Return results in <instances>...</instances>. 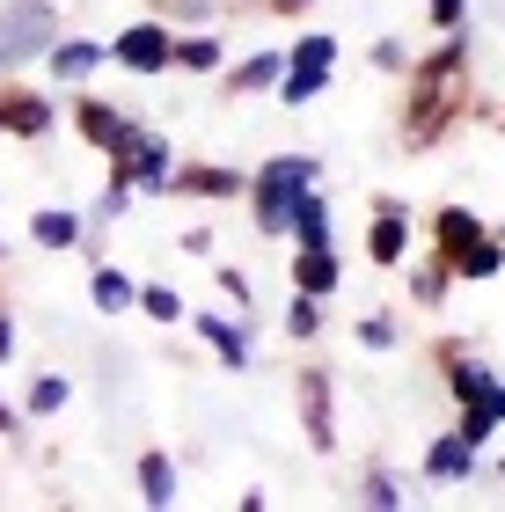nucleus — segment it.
<instances>
[{"label": "nucleus", "instance_id": "9", "mask_svg": "<svg viewBox=\"0 0 505 512\" xmlns=\"http://www.w3.org/2000/svg\"><path fill=\"white\" fill-rule=\"evenodd\" d=\"M169 198H249V176L220 169V161H183L169 169Z\"/></svg>", "mask_w": 505, "mask_h": 512}, {"label": "nucleus", "instance_id": "28", "mask_svg": "<svg viewBox=\"0 0 505 512\" xmlns=\"http://www.w3.org/2000/svg\"><path fill=\"white\" fill-rule=\"evenodd\" d=\"M132 198H140V183L110 176L103 191H96V205H88V227H110V220H125V213H132Z\"/></svg>", "mask_w": 505, "mask_h": 512}, {"label": "nucleus", "instance_id": "40", "mask_svg": "<svg viewBox=\"0 0 505 512\" xmlns=\"http://www.w3.org/2000/svg\"><path fill=\"white\" fill-rule=\"evenodd\" d=\"M15 352H22V344H15V315H8V308H0V366H8Z\"/></svg>", "mask_w": 505, "mask_h": 512}, {"label": "nucleus", "instance_id": "21", "mask_svg": "<svg viewBox=\"0 0 505 512\" xmlns=\"http://www.w3.org/2000/svg\"><path fill=\"white\" fill-rule=\"evenodd\" d=\"M220 66H227L220 30H176V74H220Z\"/></svg>", "mask_w": 505, "mask_h": 512}, {"label": "nucleus", "instance_id": "8", "mask_svg": "<svg viewBox=\"0 0 505 512\" xmlns=\"http://www.w3.org/2000/svg\"><path fill=\"white\" fill-rule=\"evenodd\" d=\"M191 330H198V344H205V352H213V359L227 366V374H249L257 344H249V322H242V315L227 322V315H213V308H205V315H191Z\"/></svg>", "mask_w": 505, "mask_h": 512}, {"label": "nucleus", "instance_id": "10", "mask_svg": "<svg viewBox=\"0 0 505 512\" xmlns=\"http://www.w3.org/2000/svg\"><path fill=\"white\" fill-rule=\"evenodd\" d=\"M66 118H74V132H81L96 154H110V147H118V139L132 132L125 103H103V96H74V103H66Z\"/></svg>", "mask_w": 505, "mask_h": 512}, {"label": "nucleus", "instance_id": "26", "mask_svg": "<svg viewBox=\"0 0 505 512\" xmlns=\"http://www.w3.org/2000/svg\"><path fill=\"white\" fill-rule=\"evenodd\" d=\"M66 403H74V381L66 374H37L30 395H22V417H59Z\"/></svg>", "mask_w": 505, "mask_h": 512}, {"label": "nucleus", "instance_id": "27", "mask_svg": "<svg viewBox=\"0 0 505 512\" xmlns=\"http://www.w3.org/2000/svg\"><path fill=\"white\" fill-rule=\"evenodd\" d=\"M454 271H462V286H484V278H498V271H505V235L491 227V235L476 242V249H469V256H462Z\"/></svg>", "mask_w": 505, "mask_h": 512}, {"label": "nucleus", "instance_id": "34", "mask_svg": "<svg viewBox=\"0 0 505 512\" xmlns=\"http://www.w3.org/2000/svg\"><path fill=\"white\" fill-rule=\"evenodd\" d=\"M359 498H366V505H381V512H396V505H403V483L388 476L381 461H366V469H359Z\"/></svg>", "mask_w": 505, "mask_h": 512}, {"label": "nucleus", "instance_id": "2", "mask_svg": "<svg viewBox=\"0 0 505 512\" xmlns=\"http://www.w3.org/2000/svg\"><path fill=\"white\" fill-rule=\"evenodd\" d=\"M169 169H176V161H169V139L132 118V132L110 147V176L140 183V198H169Z\"/></svg>", "mask_w": 505, "mask_h": 512}, {"label": "nucleus", "instance_id": "46", "mask_svg": "<svg viewBox=\"0 0 505 512\" xmlns=\"http://www.w3.org/2000/svg\"><path fill=\"white\" fill-rule=\"evenodd\" d=\"M0 256H8V242H0Z\"/></svg>", "mask_w": 505, "mask_h": 512}, {"label": "nucleus", "instance_id": "29", "mask_svg": "<svg viewBox=\"0 0 505 512\" xmlns=\"http://www.w3.org/2000/svg\"><path fill=\"white\" fill-rule=\"evenodd\" d=\"M323 88H330V74H308V66H286V74H279V88H271V96H279L286 110H308L315 96H323Z\"/></svg>", "mask_w": 505, "mask_h": 512}, {"label": "nucleus", "instance_id": "11", "mask_svg": "<svg viewBox=\"0 0 505 512\" xmlns=\"http://www.w3.org/2000/svg\"><path fill=\"white\" fill-rule=\"evenodd\" d=\"M484 235H491V220L476 213V205H440V213H432V249H440L447 264H462Z\"/></svg>", "mask_w": 505, "mask_h": 512}, {"label": "nucleus", "instance_id": "30", "mask_svg": "<svg viewBox=\"0 0 505 512\" xmlns=\"http://www.w3.org/2000/svg\"><path fill=\"white\" fill-rule=\"evenodd\" d=\"M140 315L169 330V322H183V293H176V286H162V278H140Z\"/></svg>", "mask_w": 505, "mask_h": 512}, {"label": "nucleus", "instance_id": "39", "mask_svg": "<svg viewBox=\"0 0 505 512\" xmlns=\"http://www.w3.org/2000/svg\"><path fill=\"white\" fill-rule=\"evenodd\" d=\"M183 256H213V227H183Z\"/></svg>", "mask_w": 505, "mask_h": 512}, {"label": "nucleus", "instance_id": "31", "mask_svg": "<svg viewBox=\"0 0 505 512\" xmlns=\"http://www.w3.org/2000/svg\"><path fill=\"white\" fill-rule=\"evenodd\" d=\"M286 337H293V344H315V337H323V300H315V293H293V300H286Z\"/></svg>", "mask_w": 505, "mask_h": 512}, {"label": "nucleus", "instance_id": "23", "mask_svg": "<svg viewBox=\"0 0 505 512\" xmlns=\"http://www.w3.org/2000/svg\"><path fill=\"white\" fill-rule=\"evenodd\" d=\"M132 483H140L147 505H169L176 498V461H169V447H147L140 461H132Z\"/></svg>", "mask_w": 505, "mask_h": 512}, {"label": "nucleus", "instance_id": "1", "mask_svg": "<svg viewBox=\"0 0 505 512\" xmlns=\"http://www.w3.org/2000/svg\"><path fill=\"white\" fill-rule=\"evenodd\" d=\"M462 110H469V22H462V30H440V44L410 66L403 147L410 154H432L454 125H462Z\"/></svg>", "mask_w": 505, "mask_h": 512}, {"label": "nucleus", "instance_id": "20", "mask_svg": "<svg viewBox=\"0 0 505 512\" xmlns=\"http://www.w3.org/2000/svg\"><path fill=\"white\" fill-rule=\"evenodd\" d=\"M440 366H447V395H454V403H491L498 374H491L484 359H469V352H440Z\"/></svg>", "mask_w": 505, "mask_h": 512}, {"label": "nucleus", "instance_id": "13", "mask_svg": "<svg viewBox=\"0 0 505 512\" xmlns=\"http://www.w3.org/2000/svg\"><path fill=\"white\" fill-rule=\"evenodd\" d=\"M103 59H110V44H103V37H59L52 52H44V66H52V81H59V88H81Z\"/></svg>", "mask_w": 505, "mask_h": 512}, {"label": "nucleus", "instance_id": "6", "mask_svg": "<svg viewBox=\"0 0 505 512\" xmlns=\"http://www.w3.org/2000/svg\"><path fill=\"white\" fill-rule=\"evenodd\" d=\"M293 198H301V183H293V176L279 169V154H271L264 169L249 176V220H257V235H264V242H279V235H286Z\"/></svg>", "mask_w": 505, "mask_h": 512}, {"label": "nucleus", "instance_id": "33", "mask_svg": "<svg viewBox=\"0 0 505 512\" xmlns=\"http://www.w3.org/2000/svg\"><path fill=\"white\" fill-rule=\"evenodd\" d=\"M352 337L366 344V352H396V344H403V322L388 315V308H374V315H359V330H352Z\"/></svg>", "mask_w": 505, "mask_h": 512}, {"label": "nucleus", "instance_id": "17", "mask_svg": "<svg viewBox=\"0 0 505 512\" xmlns=\"http://www.w3.org/2000/svg\"><path fill=\"white\" fill-rule=\"evenodd\" d=\"M286 74V52H249L235 66H220V81H227V96H271Z\"/></svg>", "mask_w": 505, "mask_h": 512}, {"label": "nucleus", "instance_id": "3", "mask_svg": "<svg viewBox=\"0 0 505 512\" xmlns=\"http://www.w3.org/2000/svg\"><path fill=\"white\" fill-rule=\"evenodd\" d=\"M110 66H125V74H140V81L169 74V66H176V22H162V15L125 22V30L110 37Z\"/></svg>", "mask_w": 505, "mask_h": 512}, {"label": "nucleus", "instance_id": "14", "mask_svg": "<svg viewBox=\"0 0 505 512\" xmlns=\"http://www.w3.org/2000/svg\"><path fill=\"white\" fill-rule=\"evenodd\" d=\"M286 286L293 293H315V300H330L344 286V256L337 249H293V264H286Z\"/></svg>", "mask_w": 505, "mask_h": 512}, {"label": "nucleus", "instance_id": "19", "mask_svg": "<svg viewBox=\"0 0 505 512\" xmlns=\"http://www.w3.org/2000/svg\"><path fill=\"white\" fill-rule=\"evenodd\" d=\"M286 235H293V249H337V235H330V198L323 191H301V198H293Z\"/></svg>", "mask_w": 505, "mask_h": 512}, {"label": "nucleus", "instance_id": "32", "mask_svg": "<svg viewBox=\"0 0 505 512\" xmlns=\"http://www.w3.org/2000/svg\"><path fill=\"white\" fill-rule=\"evenodd\" d=\"M454 432H462L469 447L484 454V447H491V432H498V410H491V403H454Z\"/></svg>", "mask_w": 505, "mask_h": 512}, {"label": "nucleus", "instance_id": "7", "mask_svg": "<svg viewBox=\"0 0 505 512\" xmlns=\"http://www.w3.org/2000/svg\"><path fill=\"white\" fill-rule=\"evenodd\" d=\"M366 264L374 271H403L410 264V205L403 198H374V220H366Z\"/></svg>", "mask_w": 505, "mask_h": 512}, {"label": "nucleus", "instance_id": "45", "mask_svg": "<svg viewBox=\"0 0 505 512\" xmlns=\"http://www.w3.org/2000/svg\"><path fill=\"white\" fill-rule=\"evenodd\" d=\"M0 66H8V44H0Z\"/></svg>", "mask_w": 505, "mask_h": 512}, {"label": "nucleus", "instance_id": "12", "mask_svg": "<svg viewBox=\"0 0 505 512\" xmlns=\"http://www.w3.org/2000/svg\"><path fill=\"white\" fill-rule=\"evenodd\" d=\"M88 308L96 315H132L140 308V278L125 264H110V256H96V264H88Z\"/></svg>", "mask_w": 505, "mask_h": 512}, {"label": "nucleus", "instance_id": "24", "mask_svg": "<svg viewBox=\"0 0 505 512\" xmlns=\"http://www.w3.org/2000/svg\"><path fill=\"white\" fill-rule=\"evenodd\" d=\"M286 66H308V74H337V37L330 30H301L286 44Z\"/></svg>", "mask_w": 505, "mask_h": 512}, {"label": "nucleus", "instance_id": "22", "mask_svg": "<svg viewBox=\"0 0 505 512\" xmlns=\"http://www.w3.org/2000/svg\"><path fill=\"white\" fill-rule=\"evenodd\" d=\"M469 469H476V447H469L462 432H440V439L425 447V476H432V483H462Z\"/></svg>", "mask_w": 505, "mask_h": 512}, {"label": "nucleus", "instance_id": "5", "mask_svg": "<svg viewBox=\"0 0 505 512\" xmlns=\"http://www.w3.org/2000/svg\"><path fill=\"white\" fill-rule=\"evenodd\" d=\"M293 395H301V432L315 454H337V381L330 366H301L293 374Z\"/></svg>", "mask_w": 505, "mask_h": 512}, {"label": "nucleus", "instance_id": "42", "mask_svg": "<svg viewBox=\"0 0 505 512\" xmlns=\"http://www.w3.org/2000/svg\"><path fill=\"white\" fill-rule=\"evenodd\" d=\"M491 410H498V425H505V381H498V388H491Z\"/></svg>", "mask_w": 505, "mask_h": 512}, {"label": "nucleus", "instance_id": "38", "mask_svg": "<svg viewBox=\"0 0 505 512\" xmlns=\"http://www.w3.org/2000/svg\"><path fill=\"white\" fill-rule=\"evenodd\" d=\"M22 425H30V417H22V403H8V395H0V439H22Z\"/></svg>", "mask_w": 505, "mask_h": 512}, {"label": "nucleus", "instance_id": "36", "mask_svg": "<svg viewBox=\"0 0 505 512\" xmlns=\"http://www.w3.org/2000/svg\"><path fill=\"white\" fill-rule=\"evenodd\" d=\"M213 286H220V293H227V300H235V308L249 315V271H242V264H220V278H213Z\"/></svg>", "mask_w": 505, "mask_h": 512}, {"label": "nucleus", "instance_id": "44", "mask_svg": "<svg viewBox=\"0 0 505 512\" xmlns=\"http://www.w3.org/2000/svg\"><path fill=\"white\" fill-rule=\"evenodd\" d=\"M498 483H505V454H498Z\"/></svg>", "mask_w": 505, "mask_h": 512}, {"label": "nucleus", "instance_id": "15", "mask_svg": "<svg viewBox=\"0 0 505 512\" xmlns=\"http://www.w3.org/2000/svg\"><path fill=\"white\" fill-rule=\"evenodd\" d=\"M59 132V103L44 88H8V139H52Z\"/></svg>", "mask_w": 505, "mask_h": 512}, {"label": "nucleus", "instance_id": "37", "mask_svg": "<svg viewBox=\"0 0 505 512\" xmlns=\"http://www.w3.org/2000/svg\"><path fill=\"white\" fill-rule=\"evenodd\" d=\"M425 15H432V30H462V22H469V0H425Z\"/></svg>", "mask_w": 505, "mask_h": 512}, {"label": "nucleus", "instance_id": "41", "mask_svg": "<svg viewBox=\"0 0 505 512\" xmlns=\"http://www.w3.org/2000/svg\"><path fill=\"white\" fill-rule=\"evenodd\" d=\"M264 8H271V15H308L315 0H264Z\"/></svg>", "mask_w": 505, "mask_h": 512}, {"label": "nucleus", "instance_id": "35", "mask_svg": "<svg viewBox=\"0 0 505 512\" xmlns=\"http://www.w3.org/2000/svg\"><path fill=\"white\" fill-rule=\"evenodd\" d=\"M366 59H374V74H410V66H418L403 37H374V52H366Z\"/></svg>", "mask_w": 505, "mask_h": 512}, {"label": "nucleus", "instance_id": "43", "mask_svg": "<svg viewBox=\"0 0 505 512\" xmlns=\"http://www.w3.org/2000/svg\"><path fill=\"white\" fill-rule=\"evenodd\" d=\"M0 139H8V88H0Z\"/></svg>", "mask_w": 505, "mask_h": 512}, {"label": "nucleus", "instance_id": "47", "mask_svg": "<svg viewBox=\"0 0 505 512\" xmlns=\"http://www.w3.org/2000/svg\"><path fill=\"white\" fill-rule=\"evenodd\" d=\"M498 235H505V227H498Z\"/></svg>", "mask_w": 505, "mask_h": 512}, {"label": "nucleus", "instance_id": "18", "mask_svg": "<svg viewBox=\"0 0 505 512\" xmlns=\"http://www.w3.org/2000/svg\"><path fill=\"white\" fill-rule=\"evenodd\" d=\"M30 242L37 249H81L88 242V213H66V205H37V213H30Z\"/></svg>", "mask_w": 505, "mask_h": 512}, {"label": "nucleus", "instance_id": "4", "mask_svg": "<svg viewBox=\"0 0 505 512\" xmlns=\"http://www.w3.org/2000/svg\"><path fill=\"white\" fill-rule=\"evenodd\" d=\"M59 37H66V30H59V8H52V0H8V8H0V44H8V66L44 59Z\"/></svg>", "mask_w": 505, "mask_h": 512}, {"label": "nucleus", "instance_id": "25", "mask_svg": "<svg viewBox=\"0 0 505 512\" xmlns=\"http://www.w3.org/2000/svg\"><path fill=\"white\" fill-rule=\"evenodd\" d=\"M154 15L176 22V30H220L227 0H154Z\"/></svg>", "mask_w": 505, "mask_h": 512}, {"label": "nucleus", "instance_id": "16", "mask_svg": "<svg viewBox=\"0 0 505 512\" xmlns=\"http://www.w3.org/2000/svg\"><path fill=\"white\" fill-rule=\"evenodd\" d=\"M403 271H410V300H418V308H447V293L462 286V271H454L440 249H432V256H410Z\"/></svg>", "mask_w": 505, "mask_h": 512}]
</instances>
